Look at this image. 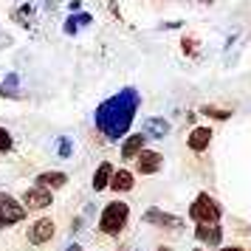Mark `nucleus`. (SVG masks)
Listing matches in <instances>:
<instances>
[{
    "label": "nucleus",
    "mask_w": 251,
    "mask_h": 251,
    "mask_svg": "<svg viewBox=\"0 0 251 251\" xmlns=\"http://www.w3.org/2000/svg\"><path fill=\"white\" fill-rule=\"evenodd\" d=\"M138 102H141V96L136 88H125L96 107V127L102 130V136L107 141H119L127 136V130L136 119Z\"/></svg>",
    "instance_id": "f257e3e1"
},
{
    "label": "nucleus",
    "mask_w": 251,
    "mask_h": 251,
    "mask_svg": "<svg viewBox=\"0 0 251 251\" xmlns=\"http://www.w3.org/2000/svg\"><path fill=\"white\" fill-rule=\"evenodd\" d=\"M127 220H130V206L125 201H113V203H107L102 209V215H99V231L102 234H122V228L127 226Z\"/></svg>",
    "instance_id": "f03ea898"
},
{
    "label": "nucleus",
    "mask_w": 251,
    "mask_h": 251,
    "mask_svg": "<svg viewBox=\"0 0 251 251\" xmlns=\"http://www.w3.org/2000/svg\"><path fill=\"white\" fill-rule=\"evenodd\" d=\"M189 217H192L195 223H220V217H223V206L217 203L212 195L201 192L192 201V206H189Z\"/></svg>",
    "instance_id": "7ed1b4c3"
},
{
    "label": "nucleus",
    "mask_w": 251,
    "mask_h": 251,
    "mask_svg": "<svg viewBox=\"0 0 251 251\" xmlns=\"http://www.w3.org/2000/svg\"><path fill=\"white\" fill-rule=\"evenodd\" d=\"M25 203H20V201H14L12 195L0 192V228L12 226V223H20L25 217Z\"/></svg>",
    "instance_id": "20e7f679"
},
{
    "label": "nucleus",
    "mask_w": 251,
    "mask_h": 251,
    "mask_svg": "<svg viewBox=\"0 0 251 251\" xmlns=\"http://www.w3.org/2000/svg\"><path fill=\"white\" fill-rule=\"evenodd\" d=\"M54 231H57V223L51 217H40L28 226V243L31 246H46L48 240L54 237Z\"/></svg>",
    "instance_id": "39448f33"
},
{
    "label": "nucleus",
    "mask_w": 251,
    "mask_h": 251,
    "mask_svg": "<svg viewBox=\"0 0 251 251\" xmlns=\"http://www.w3.org/2000/svg\"><path fill=\"white\" fill-rule=\"evenodd\" d=\"M23 203H25V209H48V206L54 203V195H51V189H48V186L34 183L31 189H25Z\"/></svg>",
    "instance_id": "423d86ee"
},
{
    "label": "nucleus",
    "mask_w": 251,
    "mask_h": 251,
    "mask_svg": "<svg viewBox=\"0 0 251 251\" xmlns=\"http://www.w3.org/2000/svg\"><path fill=\"white\" fill-rule=\"evenodd\" d=\"M195 237H198V243H203L206 249H217L223 243V228H220V223H198Z\"/></svg>",
    "instance_id": "0eeeda50"
},
{
    "label": "nucleus",
    "mask_w": 251,
    "mask_h": 251,
    "mask_svg": "<svg viewBox=\"0 0 251 251\" xmlns=\"http://www.w3.org/2000/svg\"><path fill=\"white\" fill-rule=\"evenodd\" d=\"M164 167V155L155 152V150H144L136 158V172L138 175H155V172Z\"/></svg>",
    "instance_id": "6e6552de"
},
{
    "label": "nucleus",
    "mask_w": 251,
    "mask_h": 251,
    "mask_svg": "<svg viewBox=\"0 0 251 251\" xmlns=\"http://www.w3.org/2000/svg\"><path fill=\"white\" fill-rule=\"evenodd\" d=\"M212 136H215V130L212 127H195L192 133L186 136V147L192 150V152H198V155H203L206 152V147L212 144Z\"/></svg>",
    "instance_id": "1a4fd4ad"
},
{
    "label": "nucleus",
    "mask_w": 251,
    "mask_h": 251,
    "mask_svg": "<svg viewBox=\"0 0 251 251\" xmlns=\"http://www.w3.org/2000/svg\"><path fill=\"white\" fill-rule=\"evenodd\" d=\"M147 133H136V136H127L125 144H122V161H136L144 147H147Z\"/></svg>",
    "instance_id": "9d476101"
},
{
    "label": "nucleus",
    "mask_w": 251,
    "mask_h": 251,
    "mask_svg": "<svg viewBox=\"0 0 251 251\" xmlns=\"http://www.w3.org/2000/svg\"><path fill=\"white\" fill-rule=\"evenodd\" d=\"M144 223L158 226V228H178V226H181V217L167 215L164 209H147V212H144Z\"/></svg>",
    "instance_id": "9b49d317"
},
{
    "label": "nucleus",
    "mask_w": 251,
    "mask_h": 251,
    "mask_svg": "<svg viewBox=\"0 0 251 251\" xmlns=\"http://www.w3.org/2000/svg\"><path fill=\"white\" fill-rule=\"evenodd\" d=\"M110 181H113V164H110V161H102V164L96 167V172H93V189L102 192V189L110 186Z\"/></svg>",
    "instance_id": "f8f14e48"
},
{
    "label": "nucleus",
    "mask_w": 251,
    "mask_h": 251,
    "mask_svg": "<svg viewBox=\"0 0 251 251\" xmlns=\"http://www.w3.org/2000/svg\"><path fill=\"white\" fill-rule=\"evenodd\" d=\"M133 186H136V178H133L130 170H116L113 172V181H110V189H113V192H130Z\"/></svg>",
    "instance_id": "ddd939ff"
},
{
    "label": "nucleus",
    "mask_w": 251,
    "mask_h": 251,
    "mask_svg": "<svg viewBox=\"0 0 251 251\" xmlns=\"http://www.w3.org/2000/svg\"><path fill=\"white\" fill-rule=\"evenodd\" d=\"M144 133H147L150 138H164L170 133V122H167V119H147V122H144Z\"/></svg>",
    "instance_id": "4468645a"
},
{
    "label": "nucleus",
    "mask_w": 251,
    "mask_h": 251,
    "mask_svg": "<svg viewBox=\"0 0 251 251\" xmlns=\"http://www.w3.org/2000/svg\"><path fill=\"white\" fill-rule=\"evenodd\" d=\"M37 183H43L48 189H59V186L68 183V175H65V172H40V175H37Z\"/></svg>",
    "instance_id": "2eb2a0df"
},
{
    "label": "nucleus",
    "mask_w": 251,
    "mask_h": 251,
    "mask_svg": "<svg viewBox=\"0 0 251 251\" xmlns=\"http://www.w3.org/2000/svg\"><path fill=\"white\" fill-rule=\"evenodd\" d=\"M201 113L203 116H209V119H220V122H226L228 116V110H220V107H212V104H203V107H201Z\"/></svg>",
    "instance_id": "dca6fc26"
},
{
    "label": "nucleus",
    "mask_w": 251,
    "mask_h": 251,
    "mask_svg": "<svg viewBox=\"0 0 251 251\" xmlns=\"http://www.w3.org/2000/svg\"><path fill=\"white\" fill-rule=\"evenodd\" d=\"M14 88H17V76H14V74H9V76H6V82H3V88H0V93H3V96H14Z\"/></svg>",
    "instance_id": "f3484780"
},
{
    "label": "nucleus",
    "mask_w": 251,
    "mask_h": 251,
    "mask_svg": "<svg viewBox=\"0 0 251 251\" xmlns=\"http://www.w3.org/2000/svg\"><path fill=\"white\" fill-rule=\"evenodd\" d=\"M12 133H9V130H6V127H0V152H9V150H12Z\"/></svg>",
    "instance_id": "a211bd4d"
},
{
    "label": "nucleus",
    "mask_w": 251,
    "mask_h": 251,
    "mask_svg": "<svg viewBox=\"0 0 251 251\" xmlns=\"http://www.w3.org/2000/svg\"><path fill=\"white\" fill-rule=\"evenodd\" d=\"M198 40H192V37H183L181 40V48H183V54H186V57H195V54H198Z\"/></svg>",
    "instance_id": "6ab92c4d"
},
{
    "label": "nucleus",
    "mask_w": 251,
    "mask_h": 251,
    "mask_svg": "<svg viewBox=\"0 0 251 251\" xmlns=\"http://www.w3.org/2000/svg\"><path fill=\"white\" fill-rule=\"evenodd\" d=\"M59 155H62V158L71 155V141H59Z\"/></svg>",
    "instance_id": "aec40b11"
},
{
    "label": "nucleus",
    "mask_w": 251,
    "mask_h": 251,
    "mask_svg": "<svg viewBox=\"0 0 251 251\" xmlns=\"http://www.w3.org/2000/svg\"><path fill=\"white\" fill-rule=\"evenodd\" d=\"M220 251H246L243 246H226V249H220Z\"/></svg>",
    "instance_id": "412c9836"
},
{
    "label": "nucleus",
    "mask_w": 251,
    "mask_h": 251,
    "mask_svg": "<svg viewBox=\"0 0 251 251\" xmlns=\"http://www.w3.org/2000/svg\"><path fill=\"white\" fill-rule=\"evenodd\" d=\"M158 251H172L170 246H158Z\"/></svg>",
    "instance_id": "4be33fe9"
},
{
    "label": "nucleus",
    "mask_w": 251,
    "mask_h": 251,
    "mask_svg": "<svg viewBox=\"0 0 251 251\" xmlns=\"http://www.w3.org/2000/svg\"><path fill=\"white\" fill-rule=\"evenodd\" d=\"M68 251H82V249H79V246H71V249H68Z\"/></svg>",
    "instance_id": "5701e85b"
},
{
    "label": "nucleus",
    "mask_w": 251,
    "mask_h": 251,
    "mask_svg": "<svg viewBox=\"0 0 251 251\" xmlns=\"http://www.w3.org/2000/svg\"><path fill=\"white\" fill-rule=\"evenodd\" d=\"M198 3H212V0H198Z\"/></svg>",
    "instance_id": "b1692460"
},
{
    "label": "nucleus",
    "mask_w": 251,
    "mask_h": 251,
    "mask_svg": "<svg viewBox=\"0 0 251 251\" xmlns=\"http://www.w3.org/2000/svg\"><path fill=\"white\" fill-rule=\"evenodd\" d=\"M192 251H206V246H203V249H192Z\"/></svg>",
    "instance_id": "393cba45"
},
{
    "label": "nucleus",
    "mask_w": 251,
    "mask_h": 251,
    "mask_svg": "<svg viewBox=\"0 0 251 251\" xmlns=\"http://www.w3.org/2000/svg\"><path fill=\"white\" fill-rule=\"evenodd\" d=\"M116 251H122V249H116Z\"/></svg>",
    "instance_id": "a878e982"
}]
</instances>
